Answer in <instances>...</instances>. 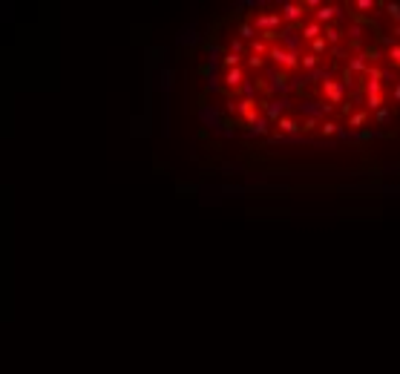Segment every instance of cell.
I'll list each match as a JSON object with an SVG mask.
<instances>
[{
    "label": "cell",
    "instance_id": "obj_1",
    "mask_svg": "<svg viewBox=\"0 0 400 374\" xmlns=\"http://www.w3.org/2000/svg\"><path fill=\"white\" fill-rule=\"evenodd\" d=\"M268 55H271L279 66H285V69H297V66H300V55H297L294 49H288V46H271Z\"/></svg>",
    "mask_w": 400,
    "mask_h": 374
},
{
    "label": "cell",
    "instance_id": "obj_2",
    "mask_svg": "<svg viewBox=\"0 0 400 374\" xmlns=\"http://www.w3.org/2000/svg\"><path fill=\"white\" fill-rule=\"evenodd\" d=\"M265 107V118L268 121H279L285 115V107H288V98H277V101H259Z\"/></svg>",
    "mask_w": 400,
    "mask_h": 374
},
{
    "label": "cell",
    "instance_id": "obj_3",
    "mask_svg": "<svg viewBox=\"0 0 400 374\" xmlns=\"http://www.w3.org/2000/svg\"><path fill=\"white\" fill-rule=\"evenodd\" d=\"M323 93H325V98H328L331 104H343L345 87H343L340 81H331V78H325V81H323Z\"/></svg>",
    "mask_w": 400,
    "mask_h": 374
},
{
    "label": "cell",
    "instance_id": "obj_4",
    "mask_svg": "<svg viewBox=\"0 0 400 374\" xmlns=\"http://www.w3.org/2000/svg\"><path fill=\"white\" fill-rule=\"evenodd\" d=\"M303 15H305V6H303V3H282V20H288V23H300Z\"/></svg>",
    "mask_w": 400,
    "mask_h": 374
},
{
    "label": "cell",
    "instance_id": "obj_5",
    "mask_svg": "<svg viewBox=\"0 0 400 374\" xmlns=\"http://www.w3.org/2000/svg\"><path fill=\"white\" fill-rule=\"evenodd\" d=\"M337 18H343V9L340 6H323L320 12H314V20L323 26V23H328L331 26V20H337Z\"/></svg>",
    "mask_w": 400,
    "mask_h": 374
},
{
    "label": "cell",
    "instance_id": "obj_6",
    "mask_svg": "<svg viewBox=\"0 0 400 374\" xmlns=\"http://www.w3.org/2000/svg\"><path fill=\"white\" fill-rule=\"evenodd\" d=\"M282 23V15H274V12H268V15H259L256 18V29H265V32H274Z\"/></svg>",
    "mask_w": 400,
    "mask_h": 374
},
{
    "label": "cell",
    "instance_id": "obj_7",
    "mask_svg": "<svg viewBox=\"0 0 400 374\" xmlns=\"http://www.w3.org/2000/svg\"><path fill=\"white\" fill-rule=\"evenodd\" d=\"M256 104H259L256 98H242V101H239V115H242L245 121H250V124L256 121Z\"/></svg>",
    "mask_w": 400,
    "mask_h": 374
},
{
    "label": "cell",
    "instance_id": "obj_8",
    "mask_svg": "<svg viewBox=\"0 0 400 374\" xmlns=\"http://www.w3.org/2000/svg\"><path fill=\"white\" fill-rule=\"evenodd\" d=\"M317 37H323V26H320L317 20L305 23V26H303V40H305V43H314Z\"/></svg>",
    "mask_w": 400,
    "mask_h": 374
},
{
    "label": "cell",
    "instance_id": "obj_9",
    "mask_svg": "<svg viewBox=\"0 0 400 374\" xmlns=\"http://www.w3.org/2000/svg\"><path fill=\"white\" fill-rule=\"evenodd\" d=\"M277 127H279L282 135H294V132H300V124H297L294 118H288V115H282V118L277 121Z\"/></svg>",
    "mask_w": 400,
    "mask_h": 374
},
{
    "label": "cell",
    "instance_id": "obj_10",
    "mask_svg": "<svg viewBox=\"0 0 400 374\" xmlns=\"http://www.w3.org/2000/svg\"><path fill=\"white\" fill-rule=\"evenodd\" d=\"M225 81H228V87H245V72L242 69H228V75H225Z\"/></svg>",
    "mask_w": 400,
    "mask_h": 374
},
{
    "label": "cell",
    "instance_id": "obj_11",
    "mask_svg": "<svg viewBox=\"0 0 400 374\" xmlns=\"http://www.w3.org/2000/svg\"><path fill=\"white\" fill-rule=\"evenodd\" d=\"M369 66H371V63L366 61V55H363V52H360V55H354V58L348 61V69H351V72H366Z\"/></svg>",
    "mask_w": 400,
    "mask_h": 374
},
{
    "label": "cell",
    "instance_id": "obj_12",
    "mask_svg": "<svg viewBox=\"0 0 400 374\" xmlns=\"http://www.w3.org/2000/svg\"><path fill=\"white\" fill-rule=\"evenodd\" d=\"M323 37L328 40V46H337L340 40H343V32H340L337 26H325V29H323Z\"/></svg>",
    "mask_w": 400,
    "mask_h": 374
},
{
    "label": "cell",
    "instance_id": "obj_13",
    "mask_svg": "<svg viewBox=\"0 0 400 374\" xmlns=\"http://www.w3.org/2000/svg\"><path fill=\"white\" fill-rule=\"evenodd\" d=\"M300 66L314 72V69L320 66V55H314V52H308V55H300Z\"/></svg>",
    "mask_w": 400,
    "mask_h": 374
},
{
    "label": "cell",
    "instance_id": "obj_14",
    "mask_svg": "<svg viewBox=\"0 0 400 374\" xmlns=\"http://www.w3.org/2000/svg\"><path fill=\"white\" fill-rule=\"evenodd\" d=\"M366 118H369V115H366L363 110H360V112H351V115H348V127H354V130H360V127L366 124Z\"/></svg>",
    "mask_w": 400,
    "mask_h": 374
},
{
    "label": "cell",
    "instance_id": "obj_15",
    "mask_svg": "<svg viewBox=\"0 0 400 374\" xmlns=\"http://www.w3.org/2000/svg\"><path fill=\"white\" fill-rule=\"evenodd\" d=\"M386 72L383 69H377V66H369L366 69V84H380V78H383Z\"/></svg>",
    "mask_w": 400,
    "mask_h": 374
},
{
    "label": "cell",
    "instance_id": "obj_16",
    "mask_svg": "<svg viewBox=\"0 0 400 374\" xmlns=\"http://www.w3.org/2000/svg\"><path fill=\"white\" fill-rule=\"evenodd\" d=\"M383 9H386V15L395 20V26L400 23V3H383Z\"/></svg>",
    "mask_w": 400,
    "mask_h": 374
},
{
    "label": "cell",
    "instance_id": "obj_17",
    "mask_svg": "<svg viewBox=\"0 0 400 374\" xmlns=\"http://www.w3.org/2000/svg\"><path fill=\"white\" fill-rule=\"evenodd\" d=\"M366 107L377 112L380 107H386V101H383V95H366Z\"/></svg>",
    "mask_w": 400,
    "mask_h": 374
},
{
    "label": "cell",
    "instance_id": "obj_18",
    "mask_svg": "<svg viewBox=\"0 0 400 374\" xmlns=\"http://www.w3.org/2000/svg\"><path fill=\"white\" fill-rule=\"evenodd\" d=\"M239 35H242V37H245V40H250V43H253V40H256V29H253V26H250V23H242V26H239Z\"/></svg>",
    "mask_w": 400,
    "mask_h": 374
},
{
    "label": "cell",
    "instance_id": "obj_19",
    "mask_svg": "<svg viewBox=\"0 0 400 374\" xmlns=\"http://www.w3.org/2000/svg\"><path fill=\"white\" fill-rule=\"evenodd\" d=\"M250 52H253L256 58H262V55H268V46H265V40H253V43H250Z\"/></svg>",
    "mask_w": 400,
    "mask_h": 374
},
{
    "label": "cell",
    "instance_id": "obj_20",
    "mask_svg": "<svg viewBox=\"0 0 400 374\" xmlns=\"http://www.w3.org/2000/svg\"><path fill=\"white\" fill-rule=\"evenodd\" d=\"M239 61H242V55H233V52L225 55V66L228 69H239Z\"/></svg>",
    "mask_w": 400,
    "mask_h": 374
},
{
    "label": "cell",
    "instance_id": "obj_21",
    "mask_svg": "<svg viewBox=\"0 0 400 374\" xmlns=\"http://www.w3.org/2000/svg\"><path fill=\"white\" fill-rule=\"evenodd\" d=\"M311 49H314V55H323V52L328 49V40H325V37H317V40L311 43Z\"/></svg>",
    "mask_w": 400,
    "mask_h": 374
},
{
    "label": "cell",
    "instance_id": "obj_22",
    "mask_svg": "<svg viewBox=\"0 0 400 374\" xmlns=\"http://www.w3.org/2000/svg\"><path fill=\"white\" fill-rule=\"evenodd\" d=\"M340 84H343V87H345V90H351V87H354V72H351V69H348V66H345V69H343V81H340Z\"/></svg>",
    "mask_w": 400,
    "mask_h": 374
},
{
    "label": "cell",
    "instance_id": "obj_23",
    "mask_svg": "<svg viewBox=\"0 0 400 374\" xmlns=\"http://www.w3.org/2000/svg\"><path fill=\"white\" fill-rule=\"evenodd\" d=\"M320 130H323V135H337V132H340V127L334 124V121H323Z\"/></svg>",
    "mask_w": 400,
    "mask_h": 374
},
{
    "label": "cell",
    "instance_id": "obj_24",
    "mask_svg": "<svg viewBox=\"0 0 400 374\" xmlns=\"http://www.w3.org/2000/svg\"><path fill=\"white\" fill-rule=\"evenodd\" d=\"M389 115H392V110H389V107H380V110L374 112V118H377V124H386V121H389Z\"/></svg>",
    "mask_w": 400,
    "mask_h": 374
},
{
    "label": "cell",
    "instance_id": "obj_25",
    "mask_svg": "<svg viewBox=\"0 0 400 374\" xmlns=\"http://www.w3.org/2000/svg\"><path fill=\"white\" fill-rule=\"evenodd\" d=\"M253 132H268V118H265V115L253 121Z\"/></svg>",
    "mask_w": 400,
    "mask_h": 374
},
{
    "label": "cell",
    "instance_id": "obj_26",
    "mask_svg": "<svg viewBox=\"0 0 400 374\" xmlns=\"http://www.w3.org/2000/svg\"><path fill=\"white\" fill-rule=\"evenodd\" d=\"M317 127H320V121H317V118H311V115H308L305 121H303V124H300V130H305V132H311V130H317Z\"/></svg>",
    "mask_w": 400,
    "mask_h": 374
},
{
    "label": "cell",
    "instance_id": "obj_27",
    "mask_svg": "<svg viewBox=\"0 0 400 374\" xmlns=\"http://www.w3.org/2000/svg\"><path fill=\"white\" fill-rule=\"evenodd\" d=\"M389 58H392V63L400 69V43H395V46L389 49Z\"/></svg>",
    "mask_w": 400,
    "mask_h": 374
},
{
    "label": "cell",
    "instance_id": "obj_28",
    "mask_svg": "<svg viewBox=\"0 0 400 374\" xmlns=\"http://www.w3.org/2000/svg\"><path fill=\"white\" fill-rule=\"evenodd\" d=\"M354 6H357V9H360V12H371V9H374V6H377V3H374V0H357V3H354Z\"/></svg>",
    "mask_w": 400,
    "mask_h": 374
},
{
    "label": "cell",
    "instance_id": "obj_29",
    "mask_svg": "<svg viewBox=\"0 0 400 374\" xmlns=\"http://www.w3.org/2000/svg\"><path fill=\"white\" fill-rule=\"evenodd\" d=\"M348 37H351V43H357V40L363 37V29H360V26H351V29H348Z\"/></svg>",
    "mask_w": 400,
    "mask_h": 374
},
{
    "label": "cell",
    "instance_id": "obj_30",
    "mask_svg": "<svg viewBox=\"0 0 400 374\" xmlns=\"http://www.w3.org/2000/svg\"><path fill=\"white\" fill-rule=\"evenodd\" d=\"M248 66H250V69H262V58L250 55V58H248Z\"/></svg>",
    "mask_w": 400,
    "mask_h": 374
},
{
    "label": "cell",
    "instance_id": "obj_31",
    "mask_svg": "<svg viewBox=\"0 0 400 374\" xmlns=\"http://www.w3.org/2000/svg\"><path fill=\"white\" fill-rule=\"evenodd\" d=\"M303 6H305V9H317V12H320V9H323V3H320V0H305V3H303Z\"/></svg>",
    "mask_w": 400,
    "mask_h": 374
},
{
    "label": "cell",
    "instance_id": "obj_32",
    "mask_svg": "<svg viewBox=\"0 0 400 374\" xmlns=\"http://www.w3.org/2000/svg\"><path fill=\"white\" fill-rule=\"evenodd\" d=\"M279 32H262V40H277Z\"/></svg>",
    "mask_w": 400,
    "mask_h": 374
},
{
    "label": "cell",
    "instance_id": "obj_33",
    "mask_svg": "<svg viewBox=\"0 0 400 374\" xmlns=\"http://www.w3.org/2000/svg\"><path fill=\"white\" fill-rule=\"evenodd\" d=\"M392 98H395V101H400V84L395 87V93H392Z\"/></svg>",
    "mask_w": 400,
    "mask_h": 374
},
{
    "label": "cell",
    "instance_id": "obj_34",
    "mask_svg": "<svg viewBox=\"0 0 400 374\" xmlns=\"http://www.w3.org/2000/svg\"><path fill=\"white\" fill-rule=\"evenodd\" d=\"M395 35H398V37H400V23H398V26H395Z\"/></svg>",
    "mask_w": 400,
    "mask_h": 374
}]
</instances>
